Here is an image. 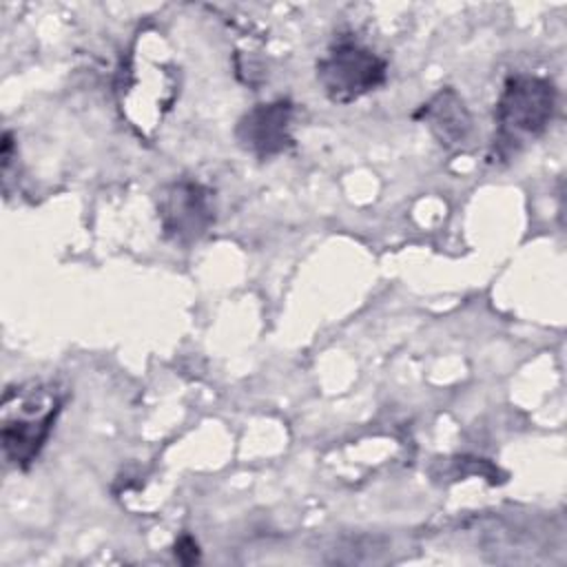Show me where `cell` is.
Wrapping results in <instances>:
<instances>
[{
	"mask_svg": "<svg viewBox=\"0 0 567 567\" xmlns=\"http://www.w3.org/2000/svg\"><path fill=\"white\" fill-rule=\"evenodd\" d=\"M60 410L62 394L51 383L31 381L4 392L0 441L13 467L27 470L40 456Z\"/></svg>",
	"mask_w": 567,
	"mask_h": 567,
	"instance_id": "1",
	"label": "cell"
},
{
	"mask_svg": "<svg viewBox=\"0 0 567 567\" xmlns=\"http://www.w3.org/2000/svg\"><path fill=\"white\" fill-rule=\"evenodd\" d=\"M556 111V86L540 75H509L496 102L494 151L501 157L516 153L527 140L538 137Z\"/></svg>",
	"mask_w": 567,
	"mask_h": 567,
	"instance_id": "2",
	"label": "cell"
},
{
	"mask_svg": "<svg viewBox=\"0 0 567 567\" xmlns=\"http://www.w3.org/2000/svg\"><path fill=\"white\" fill-rule=\"evenodd\" d=\"M388 78V62L370 47L341 38L317 60V82L334 104H350L377 91Z\"/></svg>",
	"mask_w": 567,
	"mask_h": 567,
	"instance_id": "3",
	"label": "cell"
},
{
	"mask_svg": "<svg viewBox=\"0 0 567 567\" xmlns=\"http://www.w3.org/2000/svg\"><path fill=\"white\" fill-rule=\"evenodd\" d=\"M157 217L164 235L175 244H193L208 233L215 221L210 190L193 179H177L162 188Z\"/></svg>",
	"mask_w": 567,
	"mask_h": 567,
	"instance_id": "4",
	"label": "cell"
},
{
	"mask_svg": "<svg viewBox=\"0 0 567 567\" xmlns=\"http://www.w3.org/2000/svg\"><path fill=\"white\" fill-rule=\"evenodd\" d=\"M292 117L295 104L286 97L255 104L237 120L235 140L257 159L281 155L292 146Z\"/></svg>",
	"mask_w": 567,
	"mask_h": 567,
	"instance_id": "5",
	"label": "cell"
},
{
	"mask_svg": "<svg viewBox=\"0 0 567 567\" xmlns=\"http://www.w3.org/2000/svg\"><path fill=\"white\" fill-rule=\"evenodd\" d=\"M416 117L430 128V133L445 148L461 146L472 131V115H470L463 97L450 86L436 91L419 109Z\"/></svg>",
	"mask_w": 567,
	"mask_h": 567,
	"instance_id": "6",
	"label": "cell"
},
{
	"mask_svg": "<svg viewBox=\"0 0 567 567\" xmlns=\"http://www.w3.org/2000/svg\"><path fill=\"white\" fill-rule=\"evenodd\" d=\"M173 554H175V558H177L179 563H184V565H193V563L199 560V547H197L195 538L188 536V534H184V536L177 538V543H175V547H173Z\"/></svg>",
	"mask_w": 567,
	"mask_h": 567,
	"instance_id": "7",
	"label": "cell"
}]
</instances>
